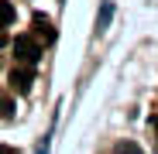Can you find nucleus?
Returning a JSON list of instances; mask_svg holds the SVG:
<instances>
[{"mask_svg": "<svg viewBox=\"0 0 158 154\" xmlns=\"http://www.w3.org/2000/svg\"><path fill=\"white\" fill-rule=\"evenodd\" d=\"M14 55H17L21 65H35V62L41 58V45H38L31 34H21V38L14 41Z\"/></svg>", "mask_w": 158, "mask_h": 154, "instance_id": "nucleus-1", "label": "nucleus"}, {"mask_svg": "<svg viewBox=\"0 0 158 154\" xmlns=\"http://www.w3.org/2000/svg\"><path fill=\"white\" fill-rule=\"evenodd\" d=\"M7 82H10V89H14L17 96L31 93V82H35V72H31V65H14V69H10V75H7Z\"/></svg>", "mask_w": 158, "mask_h": 154, "instance_id": "nucleus-2", "label": "nucleus"}, {"mask_svg": "<svg viewBox=\"0 0 158 154\" xmlns=\"http://www.w3.org/2000/svg\"><path fill=\"white\" fill-rule=\"evenodd\" d=\"M31 31H35V41H55V28H52V21L45 17V14H35L31 17Z\"/></svg>", "mask_w": 158, "mask_h": 154, "instance_id": "nucleus-3", "label": "nucleus"}, {"mask_svg": "<svg viewBox=\"0 0 158 154\" xmlns=\"http://www.w3.org/2000/svg\"><path fill=\"white\" fill-rule=\"evenodd\" d=\"M10 24H14V4L0 0V28H10Z\"/></svg>", "mask_w": 158, "mask_h": 154, "instance_id": "nucleus-4", "label": "nucleus"}, {"mask_svg": "<svg viewBox=\"0 0 158 154\" xmlns=\"http://www.w3.org/2000/svg\"><path fill=\"white\" fill-rule=\"evenodd\" d=\"M0 116H4V120H10V116H14V103H10V96H7V93H0Z\"/></svg>", "mask_w": 158, "mask_h": 154, "instance_id": "nucleus-5", "label": "nucleus"}, {"mask_svg": "<svg viewBox=\"0 0 158 154\" xmlns=\"http://www.w3.org/2000/svg\"><path fill=\"white\" fill-rule=\"evenodd\" d=\"M114 154H141V147H138L134 140H124V144H117V147H114Z\"/></svg>", "mask_w": 158, "mask_h": 154, "instance_id": "nucleus-6", "label": "nucleus"}, {"mask_svg": "<svg viewBox=\"0 0 158 154\" xmlns=\"http://www.w3.org/2000/svg\"><path fill=\"white\" fill-rule=\"evenodd\" d=\"M0 154H17L14 147H7V144H0Z\"/></svg>", "mask_w": 158, "mask_h": 154, "instance_id": "nucleus-7", "label": "nucleus"}, {"mask_svg": "<svg viewBox=\"0 0 158 154\" xmlns=\"http://www.w3.org/2000/svg\"><path fill=\"white\" fill-rule=\"evenodd\" d=\"M151 130H155V137H158V113L151 116Z\"/></svg>", "mask_w": 158, "mask_h": 154, "instance_id": "nucleus-8", "label": "nucleus"}, {"mask_svg": "<svg viewBox=\"0 0 158 154\" xmlns=\"http://www.w3.org/2000/svg\"><path fill=\"white\" fill-rule=\"evenodd\" d=\"M4 41H7V34H4V28H0V48H4Z\"/></svg>", "mask_w": 158, "mask_h": 154, "instance_id": "nucleus-9", "label": "nucleus"}]
</instances>
